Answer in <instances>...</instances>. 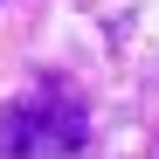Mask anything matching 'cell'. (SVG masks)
Segmentation results:
<instances>
[{
	"label": "cell",
	"mask_w": 159,
	"mask_h": 159,
	"mask_svg": "<svg viewBox=\"0 0 159 159\" xmlns=\"http://www.w3.org/2000/svg\"><path fill=\"white\" fill-rule=\"evenodd\" d=\"M42 152H48L42 104H35V97H14V104H0V159H42Z\"/></svg>",
	"instance_id": "6da1fadb"
}]
</instances>
